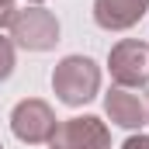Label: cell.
I'll return each mask as SVG.
<instances>
[{
	"label": "cell",
	"instance_id": "1",
	"mask_svg": "<svg viewBox=\"0 0 149 149\" xmlns=\"http://www.w3.org/2000/svg\"><path fill=\"white\" fill-rule=\"evenodd\" d=\"M52 90L66 108H83L101 90V66L87 56H66L52 70Z\"/></svg>",
	"mask_w": 149,
	"mask_h": 149
},
{
	"label": "cell",
	"instance_id": "2",
	"mask_svg": "<svg viewBox=\"0 0 149 149\" xmlns=\"http://www.w3.org/2000/svg\"><path fill=\"white\" fill-rule=\"evenodd\" d=\"M10 42L21 45V49H28V52H49V49H56V42H59V21H56V14L45 10V7H38V3L17 10L14 21H10Z\"/></svg>",
	"mask_w": 149,
	"mask_h": 149
},
{
	"label": "cell",
	"instance_id": "3",
	"mask_svg": "<svg viewBox=\"0 0 149 149\" xmlns=\"http://www.w3.org/2000/svg\"><path fill=\"white\" fill-rule=\"evenodd\" d=\"M108 70H111L114 87L142 90L149 83V45L139 38H125L108 52Z\"/></svg>",
	"mask_w": 149,
	"mask_h": 149
},
{
	"label": "cell",
	"instance_id": "4",
	"mask_svg": "<svg viewBox=\"0 0 149 149\" xmlns=\"http://www.w3.org/2000/svg\"><path fill=\"white\" fill-rule=\"evenodd\" d=\"M49 149H111V132L97 114L66 118L56 125Z\"/></svg>",
	"mask_w": 149,
	"mask_h": 149
},
{
	"label": "cell",
	"instance_id": "5",
	"mask_svg": "<svg viewBox=\"0 0 149 149\" xmlns=\"http://www.w3.org/2000/svg\"><path fill=\"white\" fill-rule=\"evenodd\" d=\"M56 125H59L56 111H52L45 101H38V97L21 101V104L10 111V132H14L21 142H28V146H42V142H49L52 132H56Z\"/></svg>",
	"mask_w": 149,
	"mask_h": 149
},
{
	"label": "cell",
	"instance_id": "6",
	"mask_svg": "<svg viewBox=\"0 0 149 149\" xmlns=\"http://www.w3.org/2000/svg\"><path fill=\"white\" fill-rule=\"evenodd\" d=\"M104 111H108V118H111L114 125H121V128H128V132L149 125V101H146V94L128 90V87H111V90L104 94Z\"/></svg>",
	"mask_w": 149,
	"mask_h": 149
},
{
	"label": "cell",
	"instance_id": "7",
	"mask_svg": "<svg viewBox=\"0 0 149 149\" xmlns=\"http://www.w3.org/2000/svg\"><path fill=\"white\" fill-rule=\"evenodd\" d=\"M149 10V0H94V21L104 31H128Z\"/></svg>",
	"mask_w": 149,
	"mask_h": 149
},
{
	"label": "cell",
	"instance_id": "8",
	"mask_svg": "<svg viewBox=\"0 0 149 149\" xmlns=\"http://www.w3.org/2000/svg\"><path fill=\"white\" fill-rule=\"evenodd\" d=\"M14 73V42L0 35V83Z\"/></svg>",
	"mask_w": 149,
	"mask_h": 149
},
{
	"label": "cell",
	"instance_id": "9",
	"mask_svg": "<svg viewBox=\"0 0 149 149\" xmlns=\"http://www.w3.org/2000/svg\"><path fill=\"white\" fill-rule=\"evenodd\" d=\"M121 149H149V135H142V132H139V135H128V139L121 142Z\"/></svg>",
	"mask_w": 149,
	"mask_h": 149
},
{
	"label": "cell",
	"instance_id": "10",
	"mask_svg": "<svg viewBox=\"0 0 149 149\" xmlns=\"http://www.w3.org/2000/svg\"><path fill=\"white\" fill-rule=\"evenodd\" d=\"M14 7H0V28H10V21H14Z\"/></svg>",
	"mask_w": 149,
	"mask_h": 149
},
{
	"label": "cell",
	"instance_id": "11",
	"mask_svg": "<svg viewBox=\"0 0 149 149\" xmlns=\"http://www.w3.org/2000/svg\"><path fill=\"white\" fill-rule=\"evenodd\" d=\"M0 7H14V0H0Z\"/></svg>",
	"mask_w": 149,
	"mask_h": 149
},
{
	"label": "cell",
	"instance_id": "12",
	"mask_svg": "<svg viewBox=\"0 0 149 149\" xmlns=\"http://www.w3.org/2000/svg\"><path fill=\"white\" fill-rule=\"evenodd\" d=\"M28 3H42V0H28Z\"/></svg>",
	"mask_w": 149,
	"mask_h": 149
},
{
	"label": "cell",
	"instance_id": "13",
	"mask_svg": "<svg viewBox=\"0 0 149 149\" xmlns=\"http://www.w3.org/2000/svg\"><path fill=\"white\" fill-rule=\"evenodd\" d=\"M0 149H3V142H0Z\"/></svg>",
	"mask_w": 149,
	"mask_h": 149
}]
</instances>
